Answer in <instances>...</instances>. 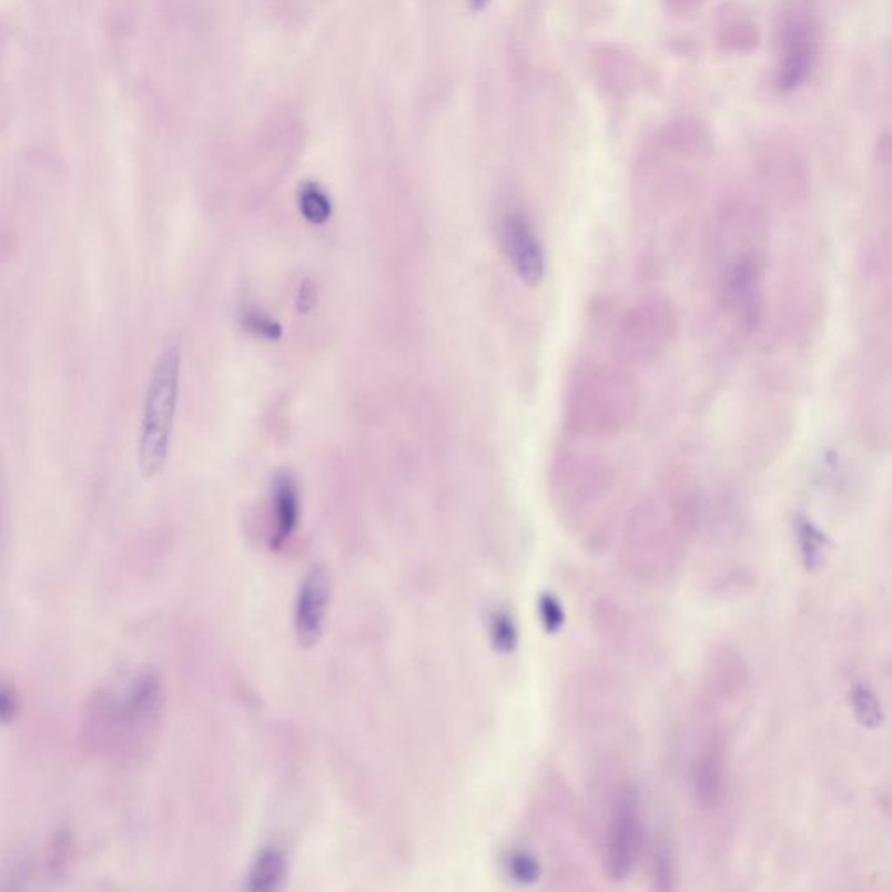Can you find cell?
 Masks as SVG:
<instances>
[{
	"mask_svg": "<svg viewBox=\"0 0 892 892\" xmlns=\"http://www.w3.org/2000/svg\"><path fill=\"white\" fill-rule=\"evenodd\" d=\"M163 706V680L154 669L115 678L91 705V741L105 751L140 750L161 722Z\"/></svg>",
	"mask_w": 892,
	"mask_h": 892,
	"instance_id": "6da1fadb",
	"label": "cell"
},
{
	"mask_svg": "<svg viewBox=\"0 0 892 892\" xmlns=\"http://www.w3.org/2000/svg\"><path fill=\"white\" fill-rule=\"evenodd\" d=\"M180 369H182L180 347L176 344H168L159 353L152 366L143 402L136 464L140 475L145 479L155 478L164 469L170 457L176 406H179Z\"/></svg>",
	"mask_w": 892,
	"mask_h": 892,
	"instance_id": "7a4b0ae2",
	"label": "cell"
},
{
	"mask_svg": "<svg viewBox=\"0 0 892 892\" xmlns=\"http://www.w3.org/2000/svg\"><path fill=\"white\" fill-rule=\"evenodd\" d=\"M781 63L778 84L781 90H795L808 79L818 58V23L805 4L797 2L783 14L779 29Z\"/></svg>",
	"mask_w": 892,
	"mask_h": 892,
	"instance_id": "3957f363",
	"label": "cell"
},
{
	"mask_svg": "<svg viewBox=\"0 0 892 892\" xmlns=\"http://www.w3.org/2000/svg\"><path fill=\"white\" fill-rule=\"evenodd\" d=\"M643 842V823L633 788H622L610 812L605 863L614 881H622L633 870Z\"/></svg>",
	"mask_w": 892,
	"mask_h": 892,
	"instance_id": "277c9868",
	"label": "cell"
},
{
	"mask_svg": "<svg viewBox=\"0 0 892 892\" xmlns=\"http://www.w3.org/2000/svg\"><path fill=\"white\" fill-rule=\"evenodd\" d=\"M330 591L332 580L328 568L321 564L308 568L295 604V633L302 647H313L320 641L325 628Z\"/></svg>",
	"mask_w": 892,
	"mask_h": 892,
	"instance_id": "5b68a950",
	"label": "cell"
},
{
	"mask_svg": "<svg viewBox=\"0 0 892 892\" xmlns=\"http://www.w3.org/2000/svg\"><path fill=\"white\" fill-rule=\"evenodd\" d=\"M503 246L519 280L528 286H536L543 281L546 271L543 246L527 216L519 213L506 216L503 223Z\"/></svg>",
	"mask_w": 892,
	"mask_h": 892,
	"instance_id": "8992f818",
	"label": "cell"
},
{
	"mask_svg": "<svg viewBox=\"0 0 892 892\" xmlns=\"http://www.w3.org/2000/svg\"><path fill=\"white\" fill-rule=\"evenodd\" d=\"M592 73L604 93L614 100L629 97L646 82V69L640 61L612 45L598 49L595 53Z\"/></svg>",
	"mask_w": 892,
	"mask_h": 892,
	"instance_id": "52a82bcc",
	"label": "cell"
},
{
	"mask_svg": "<svg viewBox=\"0 0 892 892\" xmlns=\"http://www.w3.org/2000/svg\"><path fill=\"white\" fill-rule=\"evenodd\" d=\"M272 539L271 546L281 549L295 536L301 525V487L288 470H281L271 483Z\"/></svg>",
	"mask_w": 892,
	"mask_h": 892,
	"instance_id": "ba28073f",
	"label": "cell"
},
{
	"mask_svg": "<svg viewBox=\"0 0 892 892\" xmlns=\"http://www.w3.org/2000/svg\"><path fill=\"white\" fill-rule=\"evenodd\" d=\"M714 41L723 53L747 54L759 45L760 33L741 6L727 4L718 11Z\"/></svg>",
	"mask_w": 892,
	"mask_h": 892,
	"instance_id": "9c48e42d",
	"label": "cell"
},
{
	"mask_svg": "<svg viewBox=\"0 0 892 892\" xmlns=\"http://www.w3.org/2000/svg\"><path fill=\"white\" fill-rule=\"evenodd\" d=\"M288 873V856L277 845H267L259 852L246 875L247 891L274 892L283 888Z\"/></svg>",
	"mask_w": 892,
	"mask_h": 892,
	"instance_id": "30bf717a",
	"label": "cell"
},
{
	"mask_svg": "<svg viewBox=\"0 0 892 892\" xmlns=\"http://www.w3.org/2000/svg\"><path fill=\"white\" fill-rule=\"evenodd\" d=\"M296 206L301 212L302 219L311 225H325L333 215V204L325 189L316 182L302 183L296 194Z\"/></svg>",
	"mask_w": 892,
	"mask_h": 892,
	"instance_id": "8fae6325",
	"label": "cell"
},
{
	"mask_svg": "<svg viewBox=\"0 0 892 892\" xmlns=\"http://www.w3.org/2000/svg\"><path fill=\"white\" fill-rule=\"evenodd\" d=\"M797 539H799L802 561L808 570H818L823 564L824 553H827L828 537L820 528L812 524L805 516H797L795 519Z\"/></svg>",
	"mask_w": 892,
	"mask_h": 892,
	"instance_id": "7c38bea8",
	"label": "cell"
},
{
	"mask_svg": "<svg viewBox=\"0 0 892 892\" xmlns=\"http://www.w3.org/2000/svg\"><path fill=\"white\" fill-rule=\"evenodd\" d=\"M852 708L856 713L858 720L861 726L866 729H876L884 722V713H882V706L876 699L875 693L866 686H858L852 690Z\"/></svg>",
	"mask_w": 892,
	"mask_h": 892,
	"instance_id": "4fadbf2b",
	"label": "cell"
},
{
	"mask_svg": "<svg viewBox=\"0 0 892 892\" xmlns=\"http://www.w3.org/2000/svg\"><path fill=\"white\" fill-rule=\"evenodd\" d=\"M241 325L262 341L277 342L283 338V326L276 320L256 308H246L241 316Z\"/></svg>",
	"mask_w": 892,
	"mask_h": 892,
	"instance_id": "5bb4252c",
	"label": "cell"
},
{
	"mask_svg": "<svg viewBox=\"0 0 892 892\" xmlns=\"http://www.w3.org/2000/svg\"><path fill=\"white\" fill-rule=\"evenodd\" d=\"M317 301H320V288H317L316 281L305 277L301 283V288L296 292V311L302 316L311 314L316 308Z\"/></svg>",
	"mask_w": 892,
	"mask_h": 892,
	"instance_id": "9a60e30c",
	"label": "cell"
},
{
	"mask_svg": "<svg viewBox=\"0 0 892 892\" xmlns=\"http://www.w3.org/2000/svg\"><path fill=\"white\" fill-rule=\"evenodd\" d=\"M18 711H20V701H18L17 690L12 689L8 681H4L2 689H0V717H2V723L9 726V723L14 722Z\"/></svg>",
	"mask_w": 892,
	"mask_h": 892,
	"instance_id": "2e32d148",
	"label": "cell"
},
{
	"mask_svg": "<svg viewBox=\"0 0 892 892\" xmlns=\"http://www.w3.org/2000/svg\"><path fill=\"white\" fill-rule=\"evenodd\" d=\"M702 2H705V0H665L668 11L673 12V14H678V17H686V14H690V12L701 8Z\"/></svg>",
	"mask_w": 892,
	"mask_h": 892,
	"instance_id": "e0dca14e",
	"label": "cell"
},
{
	"mask_svg": "<svg viewBox=\"0 0 892 892\" xmlns=\"http://www.w3.org/2000/svg\"><path fill=\"white\" fill-rule=\"evenodd\" d=\"M488 2H490V0H469V4L473 6V9H483Z\"/></svg>",
	"mask_w": 892,
	"mask_h": 892,
	"instance_id": "ac0fdd59",
	"label": "cell"
}]
</instances>
